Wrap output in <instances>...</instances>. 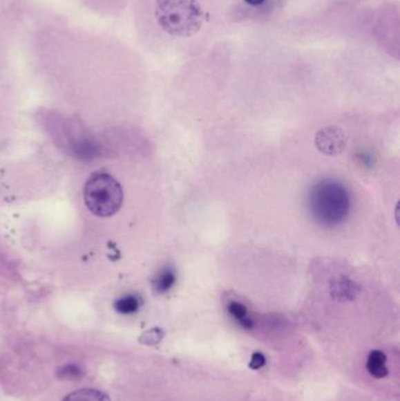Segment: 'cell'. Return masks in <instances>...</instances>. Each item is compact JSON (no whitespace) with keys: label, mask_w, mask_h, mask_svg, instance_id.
<instances>
[{"label":"cell","mask_w":400,"mask_h":401,"mask_svg":"<svg viewBox=\"0 0 400 401\" xmlns=\"http://www.w3.org/2000/svg\"><path fill=\"white\" fill-rule=\"evenodd\" d=\"M307 210L311 218L323 228L342 225L351 212V196L342 182L324 178L307 193Z\"/></svg>","instance_id":"cell-1"},{"label":"cell","mask_w":400,"mask_h":401,"mask_svg":"<svg viewBox=\"0 0 400 401\" xmlns=\"http://www.w3.org/2000/svg\"><path fill=\"white\" fill-rule=\"evenodd\" d=\"M155 17L169 35L189 37L201 26L203 12L196 0H156Z\"/></svg>","instance_id":"cell-2"},{"label":"cell","mask_w":400,"mask_h":401,"mask_svg":"<svg viewBox=\"0 0 400 401\" xmlns=\"http://www.w3.org/2000/svg\"><path fill=\"white\" fill-rule=\"evenodd\" d=\"M84 200L95 216L111 217L121 208L124 192L117 178L108 173L97 171L86 182Z\"/></svg>","instance_id":"cell-3"},{"label":"cell","mask_w":400,"mask_h":401,"mask_svg":"<svg viewBox=\"0 0 400 401\" xmlns=\"http://www.w3.org/2000/svg\"><path fill=\"white\" fill-rule=\"evenodd\" d=\"M347 143L345 131L336 126L324 127L316 134L315 144L322 154L336 156L342 154Z\"/></svg>","instance_id":"cell-4"},{"label":"cell","mask_w":400,"mask_h":401,"mask_svg":"<svg viewBox=\"0 0 400 401\" xmlns=\"http://www.w3.org/2000/svg\"><path fill=\"white\" fill-rule=\"evenodd\" d=\"M366 370L374 378L381 379L386 377L389 374V370L386 367V355L384 352L378 350L370 352L366 362Z\"/></svg>","instance_id":"cell-5"},{"label":"cell","mask_w":400,"mask_h":401,"mask_svg":"<svg viewBox=\"0 0 400 401\" xmlns=\"http://www.w3.org/2000/svg\"><path fill=\"white\" fill-rule=\"evenodd\" d=\"M176 283V272L173 266H164V269L155 274L153 278V288L158 293H166L173 289Z\"/></svg>","instance_id":"cell-6"},{"label":"cell","mask_w":400,"mask_h":401,"mask_svg":"<svg viewBox=\"0 0 400 401\" xmlns=\"http://www.w3.org/2000/svg\"><path fill=\"white\" fill-rule=\"evenodd\" d=\"M141 306H142V299L139 295H135V293H129V295L117 298L114 303L115 311L124 316L134 315L140 310Z\"/></svg>","instance_id":"cell-7"},{"label":"cell","mask_w":400,"mask_h":401,"mask_svg":"<svg viewBox=\"0 0 400 401\" xmlns=\"http://www.w3.org/2000/svg\"><path fill=\"white\" fill-rule=\"evenodd\" d=\"M62 401H112L102 391L82 389L67 395Z\"/></svg>","instance_id":"cell-8"},{"label":"cell","mask_w":400,"mask_h":401,"mask_svg":"<svg viewBox=\"0 0 400 401\" xmlns=\"http://www.w3.org/2000/svg\"><path fill=\"white\" fill-rule=\"evenodd\" d=\"M228 311H229L230 316H233L234 319L236 320L241 326L245 328H253V319L249 317L248 309L242 303L230 301L229 305H228Z\"/></svg>","instance_id":"cell-9"},{"label":"cell","mask_w":400,"mask_h":401,"mask_svg":"<svg viewBox=\"0 0 400 401\" xmlns=\"http://www.w3.org/2000/svg\"><path fill=\"white\" fill-rule=\"evenodd\" d=\"M57 375L58 378L62 380H77V379L82 378L84 375V371L82 367L75 364H68V365H64V366L59 367L57 371Z\"/></svg>","instance_id":"cell-10"},{"label":"cell","mask_w":400,"mask_h":401,"mask_svg":"<svg viewBox=\"0 0 400 401\" xmlns=\"http://www.w3.org/2000/svg\"><path fill=\"white\" fill-rule=\"evenodd\" d=\"M164 332L160 328H153L148 331L144 332L140 337H139V342L147 346H154L164 339Z\"/></svg>","instance_id":"cell-11"},{"label":"cell","mask_w":400,"mask_h":401,"mask_svg":"<svg viewBox=\"0 0 400 401\" xmlns=\"http://www.w3.org/2000/svg\"><path fill=\"white\" fill-rule=\"evenodd\" d=\"M334 297L341 298V301H344L346 296H351L352 298V290H351V284L350 286H346V284H343L342 283H339L334 286Z\"/></svg>","instance_id":"cell-12"},{"label":"cell","mask_w":400,"mask_h":401,"mask_svg":"<svg viewBox=\"0 0 400 401\" xmlns=\"http://www.w3.org/2000/svg\"><path fill=\"white\" fill-rule=\"evenodd\" d=\"M265 363H267V359H265V355H262L260 352H255L251 355V360L249 363V367L251 370H260V369L265 366Z\"/></svg>","instance_id":"cell-13"},{"label":"cell","mask_w":400,"mask_h":401,"mask_svg":"<svg viewBox=\"0 0 400 401\" xmlns=\"http://www.w3.org/2000/svg\"><path fill=\"white\" fill-rule=\"evenodd\" d=\"M245 1L251 6H258V5L263 4L265 0H245Z\"/></svg>","instance_id":"cell-14"}]
</instances>
